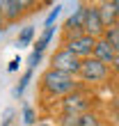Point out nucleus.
Returning a JSON list of instances; mask_svg holds the SVG:
<instances>
[{
    "mask_svg": "<svg viewBox=\"0 0 119 126\" xmlns=\"http://www.w3.org/2000/svg\"><path fill=\"white\" fill-rule=\"evenodd\" d=\"M62 46L66 50H71L73 55H78L80 60H87V57L94 55V46H96V39L89 34H73V37H64V44Z\"/></svg>",
    "mask_w": 119,
    "mask_h": 126,
    "instance_id": "obj_3",
    "label": "nucleus"
},
{
    "mask_svg": "<svg viewBox=\"0 0 119 126\" xmlns=\"http://www.w3.org/2000/svg\"><path fill=\"white\" fill-rule=\"evenodd\" d=\"M34 126H55V124H50V122H37Z\"/></svg>",
    "mask_w": 119,
    "mask_h": 126,
    "instance_id": "obj_22",
    "label": "nucleus"
},
{
    "mask_svg": "<svg viewBox=\"0 0 119 126\" xmlns=\"http://www.w3.org/2000/svg\"><path fill=\"white\" fill-rule=\"evenodd\" d=\"M41 90L46 92V96H50V99H64V96H69L71 92L78 90V83L69 73L48 66V69L41 73Z\"/></svg>",
    "mask_w": 119,
    "mask_h": 126,
    "instance_id": "obj_1",
    "label": "nucleus"
},
{
    "mask_svg": "<svg viewBox=\"0 0 119 126\" xmlns=\"http://www.w3.org/2000/svg\"><path fill=\"white\" fill-rule=\"evenodd\" d=\"M30 80H32V69H28V71L23 73V78H21V83H18L16 87H14V94H16V96H21V94L25 92V87H28V83H30Z\"/></svg>",
    "mask_w": 119,
    "mask_h": 126,
    "instance_id": "obj_14",
    "label": "nucleus"
},
{
    "mask_svg": "<svg viewBox=\"0 0 119 126\" xmlns=\"http://www.w3.org/2000/svg\"><path fill=\"white\" fill-rule=\"evenodd\" d=\"M60 9H62V5H55L53 9H50V14L46 16V21H44V28H53V23H55V18L60 16Z\"/></svg>",
    "mask_w": 119,
    "mask_h": 126,
    "instance_id": "obj_16",
    "label": "nucleus"
},
{
    "mask_svg": "<svg viewBox=\"0 0 119 126\" xmlns=\"http://www.w3.org/2000/svg\"><path fill=\"white\" fill-rule=\"evenodd\" d=\"M117 57H119V46H117Z\"/></svg>",
    "mask_w": 119,
    "mask_h": 126,
    "instance_id": "obj_26",
    "label": "nucleus"
},
{
    "mask_svg": "<svg viewBox=\"0 0 119 126\" xmlns=\"http://www.w3.org/2000/svg\"><path fill=\"white\" fill-rule=\"evenodd\" d=\"M78 126H101V117L96 115V112H83L80 115V119H78Z\"/></svg>",
    "mask_w": 119,
    "mask_h": 126,
    "instance_id": "obj_12",
    "label": "nucleus"
},
{
    "mask_svg": "<svg viewBox=\"0 0 119 126\" xmlns=\"http://www.w3.org/2000/svg\"><path fill=\"white\" fill-rule=\"evenodd\" d=\"M32 37H34V28H32V25H25L23 30H21V34H18V39H16V46H18V48L28 46V44L32 41Z\"/></svg>",
    "mask_w": 119,
    "mask_h": 126,
    "instance_id": "obj_13",
    "label": "nucleus"
},
{
    "mask_svg": "<svg viewBox=\"0 0 119 126\" xmlns=\"http://www.w3.org/2000/svg\"><path fill=\"white\" fill-rule=\"evenodd\" d=\"M115 126H119V110L115 112Z\"/></svg>",
    "mask_w": 119,
    "mask_h": 126,
    "instance_id": "obj_24",
    "label": "nucleus"
},
{
    "mask_svg": "<svg viewBox=\"0 0 119 126\" xmlns=\"http://www.w3.org/2000/svg\"><path fill=\"white\" fill-rule=\"evenodd\" d=\"M53 34H55V28H44V32L39 34V39L34 44V53H44L46 46L50 44V39H53Z\"/></svg>",
    "mask_w": 119,
    "mask_h": 126,
    "instance_id": "obj_11",
    "label": "nucleus"
},
{
    "mask_svg": "<svg viewBox=\"0 0 119 126\" xmlns=\"http://www.w3.org/2000/svg\"><path fill=\"white\" fill-rule=\"evenodd\" d=\"M34 2L30 0H0V16L5 18V23H14L23 16L25 7H32Z\"/></svg>",
    "mask_w": 119,
    "mask_h": 126,
    "instance_id": "obj_7",
    "label": "nucleus"
},
{
    "mask_svg": "<svg viewBox=\"0 0 119 126\" xmlns=\"http://www.w3.org/2000/svg\"><path fill=\"white\" fill-rule=\"evenodd\" d=\"M83 32L94 37V39H101L105 34V25L101 21V14H99V5H87V12H85V28Z\"/></svg>",
    "mask_w": 119,
    "mask_h": 126,
    "instance_id": "obj_6",
    "label": "nucleus"
},
{
    "mask_svg": "<svg viewBox=\"0 0 119 126\" xmlns=\"http://www.w3.org/2000/svg\"><path fill=\"white\" fill-rule=\"evenodd\" d=\"M115 28H117V30H119V18H117V25H115Z\"/></svg>",
    "mask_w": 119,
    "mask_h": 126,
    "instance_id": "obj_25",
    "label": "nucleus"
},
{
    "mask_svg": "<svg viewBox=\"0 0 119 126\" xmlns=\"http://www.w3.org/2000/svg\"><path fill=\"white\" fill-rule=\"evenodd\" d=\"M108 76H110V66L94 60V57L83 60V66H80V73H78V78L83 83H103Z\"/></svg>",
    "mask_w": 119,
    "mask_h": 126,
    "instance_id": "obj_4",
    "label": "nucleus"
},
{
    "mask_svg": "<svg viewBox=\"0 0 119 126\" xmlns=\"http://www.w3.org/2000/svg\"><path fill=\"white\" fill-rule=\"evenodd\" d=\"M99 14H101V21H103V25H105V30L117 25L119 12H117V7H115V0H105V2H101L99 5Z\"/></svg>",
    "mask_w": 119,
    "mask_h": 126,
    "instance_id": "obj_10",
    "label": "nucleus"
},
{
    "mask_svg": "<svg viewBox=\"0 0 119 126\" xmlns=\"http://www.w3.org/2000/svg\"><path fill=\"white\" fill-rule=\"evenodd\" d=\"M85 12H87V5H78L73 14L66 18L64 23V37H73V34H83V28H85Z\"/></svg>",
    "mask_w": 119,
    "mask_h": 126,
    "instance_id": "obj_8",
    "label": "nucleus"
},
{
    "mask_svg": "<svg viewBox=\"0 0 119 126\" xmlns=\"http://www.w3.org/2000/svg\"><path fill=\"white\" fill-rule=\"evenodd\" d=\"M28 62H30V69H34V66L41 62V53H32V55L28 57Z\"/></svg>",
    "mask_w": 119,
    "mask_h": 126,
    "instance_id": "obj_18",
    "label": "nucleus"
},
{
    "mask_svg": "<svg viewBox=\"0 0 119 126\" xmlns=\"http://www.w3.org/2000/svg\"><path fill=\"white\" fill-rule=\"evenodd\" d=\"M80 66H83V60L78 55H73L71 50H66L64 46L57 48L53 55H50V69H57V71H64L69 76L76 78L80 73Z\"/></svg>",
    "mask_w": 119,
    "mask_h": 126,
    "instance_id": "obj_2",
    "label": "nucleus"
},
{
    "mask_svg": "<svg viewBox=\"0 0 119 126\" xmlns=\"http://www.w3.org/2000/svg\"><path fill=\"white\" fill-rule=\"evenodd\" d=\"M89 106H92L89 96H85L83 92L76 90L60 101V112L62 115H83V112H89Z\"/></svg>",
    "mask_w": 119,
    "mask_h": 126,
    "instance_id": "obj_5",
    "label": "nucleus"
},
{
    "mask_svg": "<svg viewBox=\"0 0 119 126\" xmlns=\"http://www.w3.org/2000/svg\"><path fill=\"white\" fill-rule=\"evenodd\" d=\"M23 122H25V124H30V126H34V110L30 108V106H25V108H23Z\"/></svg>",
    "mask_w": 119,
    "mask_h": 126,
    "instance_id": "obj_17",
    "label": "nucleus"
},
{
    "mask_svg": "<svg viewBox=\"0 0 119 126\" xmlns=\"http://www.w3.org/2000/svg\"><path fill=\"white\" fill-rule=\"evenodd\" d=\"M103 39H105L108 44H112V46L117 48V46H119V30H117V28H108L105 34H103Z\"/></svg>",
    "mask_w": 119,
    "mask_h": 126,
    "instance_id": "obj_15",
    "label": "nucleus"
},
{
    "mask_svg": "<svg viewBox=\"0 0 119 126\" xmlns=\"http://www.w3.org/2000/svg\"><path fill=\"white\" fill-rule=\"evenodd\" d=\"M18 64H21V57H14V60L9 62V66H7V69H9V71H16V69H18Z\"/></svg>",
    "mask_w": 119,
    "mask_h": 126,
    "instance_id": "obj_20",
    "label": "nucleus"
},
{
    "mask_svg": "<svg viewBox=\"0 0 119 126\" xmlns=\"http://www.w3.org/2000/svg\"><path fill=\"white\" fill-rule=\"evenodd\" d=\"M112 71L119 76V57H117V60H115V64H112Z\"/></svg>",
    "mask_w": 119,
    "mask_h": 126,
    "instance_id": "obj_21",
    "label": "nucleus"
},
{
    "mask_svg": "<svg viewBox=\"0 0 119 126\" xmlns=\"http://www.w3.org/2000/svg\"><path fill=\"white\" fill-rule=\"evenodd\" d=\"M12 117H14V110H7V112H5V117H2V124H0V126H9V124H12Z\"/></svg>",
    "mask_w": 119,
    "mask_h": 126,
    "instance_id": "obj_19",
    "label": "nucleus"
},
{
    "mask_svg": "<svg viewBox=\"0 0 119 126\" xmlns=\"http://www.w3.org/2000/svg\"><path fill=\"white\" fill-rule=\"evenodd\" d=\"M5 25H7V23H5V18L0 16V34H2V30H5Z\"/></svg>",
    "mask_w": 119,
    "mask_h": 126,
    "instance_id": "obj_23",
    "label": "nucleus"
},
{
    "mask_svg": "<svg viewBox=\"0 0 119 126\" xmlns=\"http://www.w3.org/2000/svg\"><path fill=\"white\" fill-rule=\"evenodd\" d=\"M92 57L99 60V62H103V64H108V66H112L115 60H117V48L101 37V39H96V46H94V55Z\"/></svg>",
    "mask_w": 119,
    "mask_h": 126,
    "instance_id": "obj_9",
    "label": "nucleus"
}]
</instances>
